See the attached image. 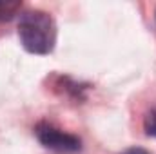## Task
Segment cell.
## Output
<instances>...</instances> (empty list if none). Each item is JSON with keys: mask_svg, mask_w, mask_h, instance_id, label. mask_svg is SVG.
Listing matches in <instances>:
<instances>
[{"mask_svg": "<svg viewBox=\"0 0 156 154\" xmlns=\"http://www.w3.org/2000/svg\"><path fill=\"white\" fill-rule=\"evenodd\" d=\"M18 38L22 47L33 54H49L56 44V24L45 11L29 9L20 15Z\"/></svg>", "mask_w": 156, "mask_h": 154, "instance_id": "cell-1", "label": "cell"}, {"mask_svg": "<svg viewBox=\"0 0 156 154\" xmlns=\"http://www.w3.org/2000/svg\"><path fill=\"white\" fill-rule=\"evenodd\" d=\"M35 134L40 143L49 151H55L60 154H75L82 151V142L78 136L64 132L62 129H58L47 121H40L35 127Z\"/></svg>", "mask_w": 156, "mask_h": 154, "instance_id": "cell-2", "label": "cell"}, {"mask_svg": "<svg viewBox=\"0 0 156 154\" xmlns=\"http://www.w3.org/2000/svg\"><path fill=\"white\" fill-rule=\"evenodd\" d=\"M22 9L20 2H7V0H0V22H7L13 16H16V13Z\"/></svg>", "mask_w": 156, "mask_h": 154, "instance_id": "cell-3", "label": "cell"}, {"mask_svg": "<svg viewBox=\"0 0 156 154\" xmlns=\"http://www.w3.org/2000/svg\"><path fill=\"white\" fill-rule=\"evenodd\" d=\"M144 129L147 132V136H154L156 138V107L151 109L147 114H145V120H144Z\"/></svg>", "mask_w": 156, "mask_h": 154, "instance_id": "cell-4", "label": "cell"}, {"mask_svg": "<svg viewBox=\"0 0 156 154\" xmlns=\"http://www.w3.org/2000/svg\"><path fill=\"white\" fill-rule=\"evenodd\" d=\"M123 154H149L145 149H140V147H133V149H127Z\"/></svg>", "mask_w": 156, "mask_h": 154, "instance_id": "cell-5", "label": "cell"}, {"mask_svg": "<svg viewBox=\"0 0 156 154\" xmlns=\"http://www.w3.org/2000/svg\"><path fill=\"white\" fill-rule=\"evenodd\" d=\"M154 15H156V13H154Z\"/></svg>", "mask_w": 156, "mask_h": 154, "instance_id": "cell-6", "label": "cell"}]
</instances>
